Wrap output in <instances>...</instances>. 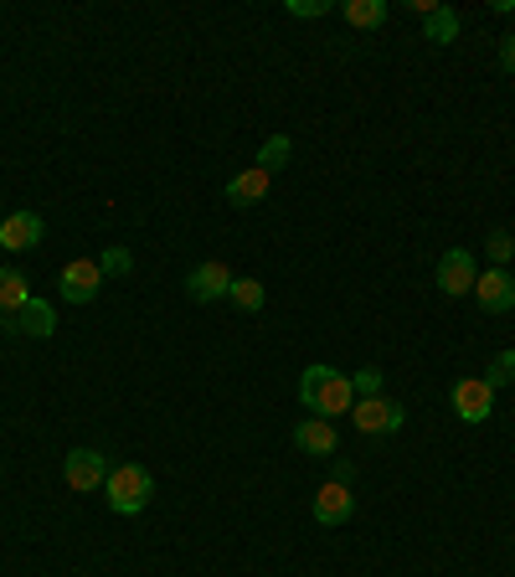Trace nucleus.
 <instances>
[{
    "mask_svg": "<svg viewBox=\"0 0 515 577\" xmlns=\"http://www.w3.org/2000/svg\"><path fill=\"white\" fill-rule=\"evenodd\" d=\"M103 495H109V505H114L119 516H140L150 505V495H155V480H150V470H140V464H119V470H109V480H103Z\"/></svg>",
    "mask_w": 515,
    "mask_h": 577,
    "instance_id": "nucleus-2",
    "label": "nucleus"
},
{
    "mask_svg": "<svg viewBox=\"0 0 515 577\" xmlns=\"http://www.w3.org/2000/svg\"><path fill=\"white\" fill-rule=\"evenodd\" d=\"M474 279H480V268H474L470 248H449L439 264V289L443 295H474Z\"/></svg>",
    "mask_w": 515,
    "mask_h": 577,
    "instance_id": "nucleus-8",
    "label": "nucleus"
},
{
    "mask_svg": "<svg viewBox=\"0 0 515 577\" xmlns=\"http://www.w3.org/2000/svg\"><path fill=\"white\" fill-rule=\"evenodd\" d=\"M284 11L289 16H325V11H336V6H330V0H289Z\"/></svg>",
    "mask_w": 515,
    "mask_h": 577,
    "instance_id": "nucleus-24",
    "label": "nucleus"
},
{
    "mask_svg": "<svg viewBox=\"0 0 515 577\" xmlns=\"http://www.w3.org/2000/svg\"><path fill=\"white\" fill-rule=\"evenodd\" d=\"M351 387H356V398H382V371L377 367H361L351 377Z\"/></svg>",
    "mask_w": 515,
    "mask_h": 577,
    "instance_id": "nucleus-22",
    "label": "nucleus"
},
{
    "mask_svg": "<svg viewBox=\"0 0 515 577\" xmlns=\"http://www.w3.org/2000/svg\"><path fill=\"white\" fill-rule=\"evenodd\" d=\"M227 299H233V305H237V310H264V284H258V279H233V289H227Z\"/></svg>",
    "mask_w": 515,
    "mask_h": 577,
    "instance_id": "nucleus-19",
    "label": "nucleus"
},
{
    "mask_svg": "<svg viewBox=\"0 0 515 577\" xmlns=\"http://www.w3.org/2000/svg\"><path fill=\"white\" fill-rule=\"evenodd\" d=\"M268 186H274V176L258 171V165H248L243 176L227 181V202H233V207H258V202L268 196Z\"/></svg>",
    "mask_w": 515,
    "mask_h": 577,
    "instance_id": "nucleus-13",
    "label": "nucleus"
},
{
    "mask_svg": "<svg viewBox=\"0 0 515 577\" xmlns=\"http://www.w3.org/2000/svg\"><path fill=\"white\" fill-rule=\"evenodd\" d=\"M340 16H346L351 27L371 31V27H382V21H387V0H346V6H340Z\"/></svg>",
    "mask_w": 515,
    "mask_h": 577,
    "instance_id": "nucleus-17",
    "label": "nucleus"
},
{
    "mask_svg": "<svg viewBox=\"0 0 515 577\" xmlns=\"http://www.w3.org/2000/svg\"><path fill=\"white\" fill-rule=\"evenodd\" d=\"M0 223H6V212H0Z\"/></svg>",
    "mask_w": 515,
    "mask_h": 577,
    "instance_id": "nucleus-27",
    "label": "nucleus"
},
{
    "mask_svg": "<svg viewBox=\"0 0 515 577\" xmlns=\"http://www.w3.org/2000/svg\"><path fill=\"white\" fill-rule=\"evenodd\" d=\"M295 449L299 454H315V460H336L340 439H336V429H330L325 418H305V423H295Z\"/></svg>",
    "mask_w": 515,
    "mask_h": 577,
    "instance_id": "nucleus-11",
    "label": "nucleus"
},
{
    "mask_svg": "<svg viewBox=\"0 0 515 577\" xmlns=\"http://www.w3.org/2000/svg\"><path fill=\"white\" fill-rule=\"evenodd\" d=\"M58 289H62V299H68V305H89V299L103 289V268L93 264V258H73V264L62 268Z\"/></svg>",
    "mask_w": 515,
    "mask_h": 577,
    "instance_id": "nucleus-6",
    "label": "nucleus"
},
{
    "mask_svg": "<svg viewBox=\"0 0 515 577\" xmlns=\"http://www.w3.org/2000/svg\"><path fill=\"white\" fill-rule=\"evenodd\" d=\"M402 402H392V398H356V408H351V423L361 433H371V439H377V433H398L402 429Z\"/></svg>",
    "mask_w": 515,
    "mask_h": 577,
    "instance_id": "nucleus-3",
    "label": "nucleus"
},
{
    "mask_svg": "<svg viewBox=\"0 0 515 577\" xmlns=\"http://www.w3.org/2000/svg\"><path fill=\"white\" fill-rule=\"evenodd\" d=\"M42 237H47V223L37 212H11V217L0 223V248H11V253H31Z\"/></svg>",
    "mask_w": 515,
    "mask_h": 577,
    "instance_id": "nucleus-10",
    "label": "nucleus"
},
{
    "mask_svg": "<svg viewBox=\"0 0 515 577\" xmlns=\"http://www.w3.org/2000/svg\"><path fill=\"white\" fill-rule=\"evenodd\" d=\"M227 289H233V268L217 264V258L202 264L192 279H186V295H192L196 305H217V299H227Z\"/></svg>",
    "mask_w": 515,
    "mask_h": 577,
    "instance_id": "nucleus-9",
    "label": "nucleus"
},
{
    "mask_svg": "<svg viewBox=\"0 0 515 577\" xmlns=\"http://www.w3.org/2000/svg\"><path fill=\"white\" fill-rule=\"evenodd\" d=\"M336 460H340V454H336ZM351 474H356V464H351V460H340V464H336V480H340V485H346Z\"/></svg>",
    "mask_w": 515,
    "mask_h": 577,
    "instance_id": "nucleus-26",
    "label": "nucleus"
},
{
    "mask_svg": "<svg viewBox=\"0 0 515 577\" xmlns=\"http://www.w3.org/2000/svg\"><path fill=\"white\" fill-rule=\"evenodd\" d=\"M31 299V284L21 268H0V315H21Z\"/></svg>",
    "mask_w": 515,
    "mask_h": 577,
    "instance_id": "nucleus-15",
    "label": "nucleus"
},
{
    "mask_svg": "<svg viewBox=\"0 0 515 577\" xmlns=\"http://www.w3.org/2000/svg\"><path fill=\"white\" fill-rule=\"evenodd\" d=\"M511 382H515V351L490 356V367H485V387L495 392V387H511Z\"/></svg>",
    "mask_w": 515,
    "mask_h": 577,
    "instance_id": "nucleus-20",
    "label": "nucleus"
},
{
    "mask_svg": "<svg viewBox=\"0 0 515 577\" xmlns=\"http://www.w3.org/2000/svg\"><path fill=\"white\" fill-rule=\"evenodd\" d=\"M289 155H295V140H289V134H274V140H264V150H258V171L274 176V171L289 165Z\"/></svg>",
    "mask_w": 515,
    "mask_h": 577,
    "instance_id": "nucleus-18",
    "label": "nucleus"
},
{
    "mask_svg": "<svg viewBox=\"0 0 515 577\" xmlns=\"http://www.w3.org/2000/svg\"><path fill=\"white\" fill-rule=\"evenodd\" d=\"M449 402H454V413L464 418V423H485V418L495 413V392L485 387V377H464V382H454Z\"/></svg>",
    "mask_w": 515,
    "mask_h": 577,
    "instance_id": "nucleus-5",
    "label": "nucleus"
},
{
    "mask_svg": "<svg viewBox=\"0 0 515 577\" xmlns=\"http://www.w3.org/2000/svg\"><path fill=\"white\" fill-rule=\"evenodd\" d=\"M490 258H495V268H505V264H511V253H515V237L511 233H490Z\"/></svg>",
    "mask_w": 515,
    "mask_h": 577,
    "instance_id": "nucleus-23",
    "label": "nucleus"
},
{
    "mask_svg": "<svg viewBox=\"0 0 515 577\" xmlns=\"http://www.w3.org/2000/svg\"><path fill=\"white\" fill-rule=\"evenodd\" d=\"M62 474H68V485H73L78 495H93V490H103V480H109V460H103L99 449H73V454L62 460Z\"/></svg>",
    "mask_w": 515,
    "mask_h": 577,
    "instance_id": "nucleus-4",
    "label": "nucleus"
},
{
    "mask_svg": "<svg viewBox=\"0 0 515 577\" xmlns=\"http://www.w3.org/2000/svg\"><path fill=\"white\" fill-rule=\"evenodd\" d=\"M459 27H464V21H459V11L454 6H439V11L433 16H423V37L428 42H439V47H449L459 37Z\"/></svg>",
    "mask_w": 515,
    "mask_h": 577,
    "instance_id": "nucleus-16",
    "label": "nucleus"
},
{
    "mask_svg": "<svg viewBox=\"0 0 515 577\" xmlns=\"http://www.w3.org/2000/svg\"><path fill=\"white\" fill-rule=\"evenodd\" d=\"M99 268H103V279H119V274H130V268H134V258H130V248H103V258H99Z\"/></svg>",
    "mask_w": 515,
    "mask_h": 577,
    "instance_id": "nucleus-21",
    "label": "nucleus"
},
{
    "mask_svg": "<svg viewBox=\"0 0 515 577\" xmlns=\"http://www.w3.org/2000/svg\"><path fill=\"white\" fill-rule=\"evenodd\" d=\"M299 402H305L315 418L330 423L336 413H351L356 408V387H351V377H340L336 367L315 361V367H305V377H299Z\"/></svg>",
    "mask_w": 515,
    "mask_h": 577,
    "instance_id": "nucleus-1",
    "label": "nucleus"
},
{
    "mask_svg": "<svg viewBox=\"0 0 515 577\" xmlns=\"http://www.w3.org/2000/svg\"><path fill=\"white\" fill-rule=\"evenodd\" d=\"M356 511V495L351 485H340V480H330V485H320V495H315V521L320 526H346Z\"/></svg>",
    "mask_w": 515,
    "mask_h": 577,
    "instance_id": "nucleus-12",
    "label": "nucleus"
},
{
    "mask_svg": "<svg viewBox=\"0 0 515 577\" xmlns=\"http://www.w3.org/2000/svg\"><path fill=\"white\" fill-rule=\"evenodd\" d=\"M474 299H480V310L485 315L515 310V279L505 274V268H485V274L474 279Z\"/></svg>",
    "mask_w": 515,
    "mask_h": 577,
    "instance_id": "nucleus-7",
    "label": "nucleus"
},
{
    "mask_svg": "<svg viewBox=\"0 0 515 577\" xmlns=\"http://www.w3.org/2000/svg\"><path fill=\"white\" fill-rule=\"evenodd\" d=\"M16 326H21V336H37V341H47V336L58 330V315H52V305H47V299L31 295L27 310L16 315Z\"/></svg>",
    "mask_w": 515,
    "mask_h": 577,
    "instance_id": "nucleus-14",
    "label": "nucleus"
},
{
    "mask_svg": "<svg viewBox=\"0 0 515 577\" xmlns=\"http://www.w3.org/2000/svg\"><path fill=\"white\" fill-rule=\"evenodd\" d=\"M501 68L505 73H515V37H505L501 42Z\"/></svg>",
    "mask_w": 515,
    "mask_h": 577,
    "instance_id": "nucleus-25",
    "label": "nucleus"
}]
</instances>
